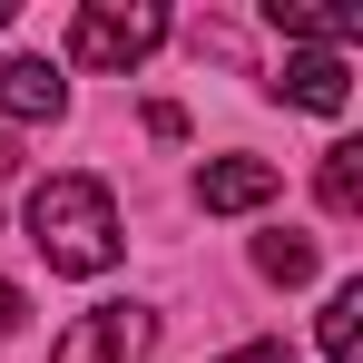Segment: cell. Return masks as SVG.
I'll return each instance as SVG.
<instances>
[{"mask_svg":"<svg viewBox=\"0 0 363 363\" xmlns=\"http://www.w3.org/2000/svg\"><path fill=\"white\" fill-rule=\"evenodd\" d=\"M30 245L60 275H108L118 265V206L99 177H40L30 186Z\"/></svg>","mask_w":363,"mask_h":363,"instance_id":"1","label":"cell"},{"mask_svg":"<svg viewBox=\"0 0 363 363\" xmlns=\"http://www.w3.org/2000/svg\"><path fill=\"white\" fill-rule=\"evenodd\" d=\"M157 40H167V10L157 0H89L69 20V60L79 69H138Z\"/></svg>","mask_w":363,"mask_h":363,"instance_id":"2","label":"cell"},{"mask_svg":"<svg viewBox=\"0 0 363 363\" xmlns=\"http://www.w3.org/2000/svg\"><path fill=\"white\" fill-rule=\"evenodd\" d=\"M157 344V314H138V304H99V314H79L60 334V354L50 363H138Z\"/></svg>","mask_w":363,"mask_h":363,"instance_id":"3","label":"cell"},{"mask_svg":"<svg viewBox=\"0 0 363 363\" xmlns=\"http://www.w3.org/2000/svg\"><path fill=\"white\" fill-rule=\"evenodd\" d=\"M275 99H295V108H314V118H344V108H354L344 50H295V60L275 69Z\"/></svg>","mask_w":363,"mask_h":363,"instance_id":"4","label":"cell"},{"mask_svg":"<svg viewBox=\"0 0 363 363\" xmlns=\"http://www.w3.org/2000/svg\"><path fill=\"white\" fill-rule=\"evenodd\" d=\"M275 186L285 177H275L265 157H216V167L196 177V206H206V216H245V206H265Z\"/></svg>","mask_w":363,"mask_h":363,"instance_id":"5","label":"cell"},{"mask_svg":"<svg viewBox=\"0 0 363 363\" xmlns=\"http://www.w3.org/2000/svg\"><path fill=\"white\" fill-rule=\"evenodd\" d=\"M265 20H275L285 40H314V50H344V40L363 30L354 0H265Z\"/></svg>","mask_w":363,"mask_h":363,"instance_id":"6","label":"cell"},{"mask_svg":"<svg viewBox=\"0 0 363 363\" xmlns=\"http://www.w3.org/2000/svg\"><path fill=\"white\" fill-rule=\"evenodd\" d=\"M0 108H10V118H60L69 89L50 79V60H0Z\"/></svg>","mask_w":363,"mask_h":363,"instance_id":"7","label":"cell"},{"mask_svg":"<svg viewBox=\"0 0 363 363\" xmlns=\"http://www.w3.org/2000/svg\"><path fill=\"white\" fill-rule=\"evenodd\" d=\"M324 363H363V285H334L324 304Z\"/></svg>","mask_w":363,"mask_h":363,"instance_id":"8","label":"cell"},{"mask_svg":"<svg viewBox=\"0 0 363 363\" xmlns=\"http://www.w3.org/2000/svg\"><path fill=\"white\" fill-rule=\"evenodd\" d=\"M363 206V147H334L324 157V216H354Z\"/></svg>","mask_w":363,"mask_h":363,"instance_id":"9","label":"cell"},{"mask_svg":"<svg viewBox=\"0 0 363 363\" xmlns=\"http://www.w3.org/2000/svg\"><path fill=\"white\" fill-rule=\"evenodd\" d=\"M255 265H265L275 285H304V275H314V245H304V236H265V245H255Z\"/></svg>","mask_w":363,"mask_h":363,"instance_id":"10","label":"cell"},{"mask_svg":"<svg viewBox=\"0 0 363 363\" xmlns=\"http://www.w3.org/2000/svg\"><path fill=\"white\" fill-rule=\"evenodd\" d=\"M20 314H30V304H20V285L0 275V334H20Z\"/></svg>","mask_w":363,"mask_h":363,"instance_id":"11","label":"cell"},{"mask_svg":"<svg viewBox=\"0 0 363 363\" xmlns=\"http://www.w3.org/2000/svg\"><path fill=\"white\" fill-rule=\"evenodd\" d=\"M226 363H285V344H236Z\"/></svg>","mask_w":363,"mask_h":363,"instance_id":"12","label":"cell"},{"mask_svg":"<svg viewBox=\"0 0 363 363\" xmlns=\"http://www.w3.org/2000/svg\"><path fill=\"white\" fill-rule=\"evenodd\" d=\"M0 20H10V10H0Z\"/></svg>","mask_w":363,"mask_h":363,"instance_id":"13","label":"cell"}]
</instances>
